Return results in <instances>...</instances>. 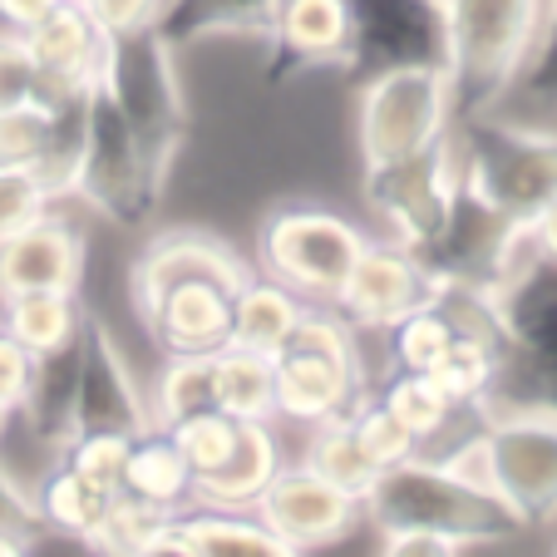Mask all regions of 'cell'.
Here are the masks:
<instances>
[{"label":"cell","mask_w":557,"mask_h":557,"mask_svg":"<svg viewBox=\"0 0 557 557\" xmlns=\"http://www.w3.org/2000/svg\"><path fill=\"white\" fill-rule=\"evenodd\" d=\"M370 232L350 222L336 208H315V202H286L267 212L257 232V272L272 282L292 286L301 301L331 306L346 286L350 267L360 262Z\"/></svg>","instance_id":"cell-7"},{"label":"cell","mask_w":557,"mask_h":557,"mask_svg":"<svg viewBox=\"0 0 557 557\" xmlns=\"http://www.w3.org/2000/svg\"><path fill=\"white\" fill-rule=\"evenodd\" d=\"M79 282H85V237L54 208L0 237V301L35 292H79Z\"/></svg>","instance_id":"cell-16"},{"label":"cell","mask_w":557,"mask_h":557,"mask_svg":"<svg viewBox=\"0 0 557 557\" xmlns=\"http://www.w3.org/2000/svg\"><path fill=\"white\" fill-rule=\"evenodd\" d=\"M54 5H60V0H0V30H15V35L35 30Z\"/></svg>","instance_id":"cell-43"},{"label":"cell","mask_w":557,"mask_h":557,"mask_svg":"<svg viewBox=\"0 0 557 557\" xmlns=\"http://www.w3.org/2000/svg\"><path fill=\"white\" fill-rule=\"evenodd\" d=\"M0 528H21V533H35V528H40L30 494H25L5 469H0Z\"/></svg>","instance_id":"cell-41"},{"label":"cell","mask_w":557,"mask_h":557,"mask_svg":"<svg viewBox=\"0 0 557 557\" xmlns=\"http://www.w3.org/2000/svg\"><path fill=\"white\" fill-rule=\"evenodd\" d=\"M178 533L193 543L198 557H306L286 543L276 528H267L252 508H198L178 513Z\"/></svg>","instance_id":"cell-21"},{"label":"cell","mask_w":557,"mask_h":557,"mask_svg":"<svg viewBox=\"0 0 557 557\" xmlns=\"http://www.w3.org/2000/svg\"><path fill=\"white\" fill-rule=\"evenodd\" d=\"M50 208V193L40 188V178L30 169H0V237L21 232L25 222H35Z\"/></svg>","instance_id":"cell-37"},{"label":"cell","mask_w":557,"mask_h":557,"mask_svg":"<svg viewBox=\"0 0 557 557\" xmlns=\"http://www.w3.org/2000/svg\"><path fill=\"white\" fill-rule=\"evenodd\" d=\"M5 420H11V410H5V405H0V430H5Z\"/></svg>","instance_id":"cell-47"},{"label":"cell","mask_w":557,"mask_h":557,"mask_svg":"<svg viewBox=\"0 0 557 557\" xmlns=\"http://www.w3.org/2000/svg\"><path fill=\"white\" fill-rule=\"evenodd\" d=\"M212 385H218V410L237 420H276V375L272 356H257L243 346H222L212 356Z\"/></svg>","instance_id":"cell-27"},{"label":"cell","mask_w":557,"mask_h":557,"mask_svg":"<svg viewBox=\"0 0 557 557\" xmlns=\"http://www.w3.org/2000/svg\"><path fill=\"white\" fill-rule=\"evenodd\" d=\"M79 375H74V430H148V395L138 389L119 341L109 336L104 321L85 315L79 326ZM70 430V434H74Z\"/></svg>","instance_id":"cell-15"},{"label":"cell","mask_w":557,"mask_h":557,"mask_svg":"<svg viewBox=\"0 0 557 557\" xmlns=\"http://www.w3.org/2000/svg\"><path fill=\"white\" fill-rule=\"evenodd\" d=\"M252 513L262 518L267 528H276L286 543H296L301 553H321V547L341 543V537L366 518L356 494H346L341 484L311 473L301 459L282 463V469L272 473V484L262 488Z\"/></svg>","instance_id":"cell-14"},{"label":"cell","mask_w":557,"mask_h":557,"mask_svg":"<svg viewBox=\"0 0 557 557\" xmlns=\"http://www.w3.org/2000/svg\"><path fill=\"white\" fill-rule=\"evenodd\" d=\"M454 114H459V95L449 70L410 64V70L366 74L356 95L360 163H395L424 153L454 128Z\"/></svg>","instance_id":"cell-9"},{"label":"cell","mask_w":557,"mask_h":557,"mask_svg":"<svg viewBox=\"0 0 557 557\" xmlns=\"http://www.w3.org/2000/svg\"><path fill=\"white\" fill-rule=\"evenodd\" d=\"M306 311H311V301H301L292 286L252 272L247 286L237 292V306H232V341L227 346L257 350V356H276V350L292 341V331L301 326Z\"/></svg>","instance_id":"cell-22"},{"label":"cell","mask_w":557,"mask_h":557,"mask_svg":"<svg viewBox=\"0 0 557 557\" xmlns=\"http://www.w3.org/2000/svg\"><path fill=\"white\" fill-rule=\"evenodd\" d=\"M134 557H198V553H193V543L178 533V518H173V523H169V528H158V533L148 537V543L138 547Z\"/></svg>","instance_id":"cell-44"},{"label":"cell","mask_w":557,"mask_h":557,"mask_svg":"<svg viewBox=\"0 0 557 557\" xmlns=\"http://www.w3.org/2000/svg\"><path fill=\"white\" fill-rule=\"evenodd\" d=\"M272 5L276 0H163V15H158L153 30L173 50L198 40H222V35H257L262 40Z\"/></svg>","instance_id":"cell-24"},{"label":"cell","mask_w":557,"mask_h":557,"mask_svg":"<svg viewBox=\"0 0 557 557\" xmlns=\"http://www.w3.org/2000/svg\"><path fill=\"white\" fill-rule=\"evenodd\" d=\"M128 444H134V434H124V430H74L70 440L54 449V459H60L64 469L85 473L89 484L119 494V488H124Z\"/></svg>","instance_id":"cell-32"},{"label":"cell","mask_w":557,"mask_h":557,"mask_svg":"<svg viewBox=\"0 0 557 557\" xmlns=\"http://www.w3.org/2000/svg\"><path fill=\"white\" fill-rule=\"evenodd\" d=\"M350 11V74L410 70L434 64L449 70V15L444 0H346Z\"/></svg>","instance_id":"cell-12"},{"label":"cell","mask_w":557,"mask_h":557,"mask_svg":"<svg viewBox=\"0 0 557 557\" xmlns=\"http://www.w3.org/2000/svg\"><path fill=\"white\" fill-rule=\"evenodd\" d=\"M252 267L208 232H163L134 262L128 292L163 356H218L232 341V306Z\"/></svg>","instance_id":"cell-1"},{"label":"cell","mask_w":557,"mask_h":557,"mask_svg":"<svg viewBox=\"0 0 557 557\" xmlns=\"http://www.w3.org/2000/svg\"><path fill=\"white\" fill-rule=\"evenodd\" d=\"M109 40H114V35L95 21L89 5L60 0L35 30H25V45H30L35 64H40V99L95 89L99 70H104V60H109Z\"/></svg>","instance_id":"cell-17"},{"label":"cell","mask_w":557,"mask_h":557,"mask_svg":"<svg viewBox=\"0 0 557 557\" xmlns=\"http://www.w3.org/2000/svg\"><path fill=\"white\" fill-rule=\"evenodd\" d=\"M95 21L109 35H128V30H148L163 15V0H89Z\"/></svg>","instance_id":"cell-40"},{"label":"cell","mask_w":557,"mask_h":557,"mask_svg":"<svg viewBox=\"0 0 557 557\" xmlns=\"http://www.w3.org/2000/svg\"><path fill=\"white\" fill-rule=\"evenodd\" d=\"M45 148H50V104H45V99L0 109V169L35 173Z\"/></svg>","instance_id":"cell-34"},{"label":"cell","mask_w":557,"mask_h":557,"mask_svg":"<svg viewBox=\"0 0 557 557\" xmlns=\"http://www.w3.org/2000/svg\"><path fill=\"white\" fill-rule=\"evenodd\" d=\"M79 5H89V0H79Z\"/></svg>","instance_id":"cell-48"},{"label":"cell","mask_w":557,"mask_h":557,"mask_svg":"<svg viewBox=\"0 0 557 557\" xmlns=\"http://www.w3.org/2000/svg\"><path fill=\"white\" fill-rule=\"evenodd\" d=\"M169 523H173V513H158V508H148V504H138V498L119 494L114 504H109L99 533L89 537V553H95V557H134L138 547L158 533V528H169Z\"/></svg>","instance_id":"cell-33"},{"label":"cell","mask_w":557,"mask_h":557,"mask_svg":"<svg viewBox=\"0 0 557 557\" xmlns=\"http://www.w3.org/2000/svg\"><path fill=\"white\" fill-rule=\"evenodd\" d=\"M440 292V272L410 247H395L385 237H370L360 262L350 267L341 296L331 311L346 321L356 336H385L389 326H400L414 306H424Z\"/></svg>","instance_id":"cell-13"},{"label":"cell","mask_w":557,"mask_h":557,"mask_svg":"<svg viewBox=\"0 0 557 557\" xmlns=\"http://www.w3.org/2000/svg\"><path fill=\"white\" fill-rule=\"evenodd\" d=\"M459 336V326H454V315L444 311L440 292L430 296L424 306H414L410 315H405L400 326H389L385 336V370H430L434 360L449 350V341ZM380 370V375H385Z\"/></svg>","instance_id":"cell-30"},{"label":"cell","mask_w":557,"mask_h":557,"mask_svg":"<svg viewBox=\"0 0 557 557\" xmlns=\"http://www.w3.org/2000/svg\"><path fill=\"white\" fill-rule=\"evenodd\" d=\"M370 389L385 400L389 414H400V420L410 424V434L424 444V454L440 449L444 434H454V424L469 414V410H459V405L434 385V375H424V370H385Z\"/></svg>","instance_id":"cell-25"},{"label":"cell","mask_w":557,"mask_h":557,"mask_svg":"<svg viewBox=\"0 0 557 557\" xmlns=\"http://www.w3.org/2000/svg\"><path fill=\"white\" fill-rule=\"evenodd\" d=\"M444 15L459 109H498L528 64L543 25V0H444Z\"/></svg>","instance_id":"cell-6"},{"label":"cell","mask_w":557,"mask_h":557,"mask_svg":"<svg viewBox=\"0 0 557 557\" xmlns=\"http://www.w3.org/2000/svg\"><path fill=\"white\" fill-rule=\"evenodd\" d=\"M262 40L282 60L306 70H346L350 64V11L346 0H276Z\"/></svg>","instance_id":"cell-18"},{"label":"cell","mask_w":557,"mask_h":557,"mask_svg":"<svg viewBox=\"0 0 557 557\" xmlns=\"http://www.w3.org/2000/svg\"><path fill=\"white\" fill-rule=\"evenodd\" d=\"M459 193L504 222H533L557 198V128L498 109H459L449 128Z\"/></svg>","instance_id":"cell-3"},{"label":"cell","mask_w":557,"mask_h":557,"mask_svg":"<svg viewBox=\"0 0 557 557\" xmlns=\"http://www.w3.org/2000/svg\"><path fill=\"white\" fill-rule=\"evenodd\" d=\"M276 469H282L276 420H243L232 449L222 454V463L193 484V504L198 508H257V498L272 484Z\"/></svg>","instance_id":"cell-19"},{"label":"cell","mask_w":557,"mask_h":557,"mask_svg":"<svg viewBox=\"0 0 557 557\" xmlns=\"http://www.w3.org/2000/svg\"><path fill=\"white\" fill-rule=\"evenodd\" d=\"M346 420H350V430H356L360 454L375 463V473L389 469V463H405V459H414V454H424V444L410 434V424H405L400 414H389L385 400H380L370 385L356 395V405L346 410Z\"/></svg>","instance_id":"cell-31"},{"label":"cell","mask_w":557,"mask_h":557,"mask_svg":"<svg viewBox=\"0 0 557 557\" xmlns=\"http://www.w3.org/2000/svg\"><path fill=\"white\" fill-rule=\"evenodd\" d=\"M528 232H533V247L543 252V262H557V198L528 222Z\"/></svg>","instance_id":"cell-45"},{"label":"cell","mask_w":557,"mask_h":557,"mask_svg":"<svg viewBox=\"0 0 557 557\" xmlns=\"http://www.w3.org/2000/svg\"><path fill=\"white\" fill-rule=\"evenodd\" d=\"M99 89L138 128V138L173 163V153L183 144V128H188V109H183V89H178V74H173V45L153 25L109 40Z\"/></svg>","instance_id":"cell-11"},{"label":"cell","mask_w":557,"mask_h":557,"mask_svg":"<svg viewBox=\"0 0 557 557\" xmlns=\"http://www.w3.org/2000/svg\"><path fill=\"white\" fill-rule=\"evenodd\" d=\"M444 459L469 484L498 494L523 523L557 518V410L543 400L488 405L479 430L444 444Z\"/></svg>","instance_id":"cell-4"},{"label":"cell","mask_w":557,"mask_h":557,"mask_svg":"<svg viewBox=\"0 0 557 557\" xmlns=\"http://www.w3.org/2000/svg\"><path fill=\"white\" fill-rule=\"evenodd\" d=\"M119 494L138 498V504L158 508V513H173V518L193 508V469L169 430L148 424V430L134 434L128 463H124V488H119Z\"/></svg>","instance_id":"cell-20"},{"label":"cell","mask_w":557,"mask_h":557,"mask_svg":"<svg viewBox=\"0 0 557 557\" xmlns=\"http://www.w3.org/2000/svg\"><path fill=\"white\" fill-rule=\"evenodd\" d=\"M360 513L380 528V533H424L444 537L454 547H484V543H508L523 533V518L504 504L498 494L469 484L463 473H454L434 454H414L405 463H389L370 479Z\"/></svg>","instance_id":"cell-2"},{"label":"cell","mask_w":557,"mask_h":557,"mask_svg":"<svg viewBox=\"0 0 557 557\" xmlns=\"http://www.w3.org/2000/svg\"><path fill=\"white\" fill-rule=\"evenodd\" d=\"M360 198H366L385 243L430 257L444 227H449L454 198H459V169H454L449 153V134L414 158L360 163Z\"/></svg>","instance_id":"cell-10"},{"label":"cell","mask_w":557,"mask_h":557,"mask_svg":"<svg viewBox=\"0 0 557 557\" xmlns=\"http://www.w3.org/2000/svg\"><path fill=\"white\" fill-rule=\"evenodd\" d=\"M30 537L21 528H0V557H30Z\"/></svg>","instance_id":"cell-46"},{"label":"cell","mask_w":557,"mask_h":557,"mask_svg":"<svg viewBox=\"0 0 557 557\" xmlns=\"http://www.w3.org/2000/svg\"><path fill=\"white\" fill-rule=\"evenodd\" d=\"M202 410H218V385H212V356H163L153 389H148V420L158 430L193 420Z\"/></svg>","instance_id":"cell-28"},{"label":"cell","mask_w":557,"mask_h":557,"mask_svg":"<svg viewBox=\"0 0 557 557\" xmlns=\"http://www.w3.org/2000/svg\"><path fill=\"white\" fill-rule=\"evenodd\" d=\"M0 326L11 331L30 356H50V350L74 346L85 311H79V292H35L0 301Z\"/></svg>","instance_id":"cell-26"},{"label":"cell","mask_w":557,"mask_h":557,"mask_svg":"<svg viewBox=\"0 0 557 557\" xmlns=\"http://www.w3.org/2000/svg\"><path fill=\"white\" fill-rule=\"evenodd\" d=\"M237 414H227V410H202V414H193V420H183V424H173V440H178V449H183V459H188V469H193V484H198L208 469H218L222 463V454L232 449V440H237Z\"/></svg>","instance_id":"cell-35"},{"label":"cell","mask_w":557,"mask_h":557,"mask_svg":"<svg viewBox=\"0 0 557 557\" xmlns=\"http://www.w3.org/2000/svg\"><path fill=\"white\" fill-rule=\"evenodd\" d=\"M508 95H528V99H537V104L557 109V0H543L537 40H533V50H528V64Z\"/></svg>","instance_id":"cell-36"},{"label":"cell","mask_w":557,"mask_h":557,"mask_svg":"<svg viewBox=\"0 0 557 557\" xmlns=\"http://www.w3.org/2000/svg\"><path fill=\"white\" fill-rule=\"evenodd\" d=\"M30 375H35V356L0 326V405H5V410H21L25 389H30Z\"/></svg>","instance_id":"cell-39"},{"label":"cell","mask_w":557,"mask_h":557,"mask_svg":"<svg viewBox=\"0 0 557 557\" xmlns=\"http://www.w3.org/2000/svg\"><path fill=\"white\" fill-rule=\"evenodd\" d=\"M463 547L444 543V537H424V533H389L380 557H459Z\"/></svg>","instance_id":"cell-42"},{"label":"cell","mask_w":557,"mask_h":557,"mask_svg":"<svg viewBox=\"0 0 557 557\" xmlns=\"http://www.w3.org/2000/svg\"><path fill=\"white\" fill-rule=\"evenodd\" d=\"M119 494H109V488L89 484L85 473L64 469L60 459L50 463V469L40 473V484H35L30 504H35V518H40V528H50V533L70 537V543H85L99 533V523H104L109 504H114Z\"/></svg>","instance_id":"cell-23"},{"label":"cell","mask_w":557,"mask_h":557,"mask_svg":"<svg viewBox=\"0 0 557 557\" xmlns=\"http://www.w3.org/2000/svg\"><path fill=\"white\" fill-rule=\"evenodd\" d=\"M553 557H557V553H553Z\"/></svg>","instance_id":"cell-49"},{"label":"cell","mask_w":557,"mask_h":557,"mask_svg":"<svg viewBox=\"0 0 557 557\" xmlns=\"http://www.w3.org/2000/svg\"><path fill=\"white\" fill-rule=\"evenodd\" d=\"M272 375L276 424H301V430L315 420H331V414H346L360 389L370 385L360 336L331 306H311L301 315L292 341L272 356Z\"/></svg>","instance_id":"cell-5"},{"label":"cell","mask_w":557,"mask_h":557,"mask_svg":"<svg viewBox=\"0 0 557 557\" xmlns=\"http://www.w3.org/2000/svg\"><path fill=\"white\" fill-rule=\"evenodd\" d=\"M163 178H169V158L153 153L138 128L119 114L114 99L95 85L85 109V158H79L74 198L119 227H144L163 198Z\"/></svg>","instance_id":"cell-8"},{"label":"cell","mask_w":557,"mask_h":557,"mask_svg":"<svg viewBox=\"0 0 557 557\" xmlns=\"http://www.w3.org/2000/svg\"><path fill=\"white\" fill-rule=\"evenodd\" d=\"M301 463L331 484H341L346 494L366 498L370 479H375V463L360 454L356 444V430H350L346 414H331V420H315L306 424V449H301Z\"/></svg>","instance_id":"cell-29"},{"label":"cell","mask_w":557,"mask_h":557,"mask_svg":"<svg viewBox=\"0 0 557 557\" xmlns=\"http://www.w3.org/2000/svg\"><path fill=\"white\" fill-rule=\"evenodd\" d=\"M40 99V64H35L25 35L0 30V109Z\"/></svg>","instance_id":"cell-38"}]
</instances>
